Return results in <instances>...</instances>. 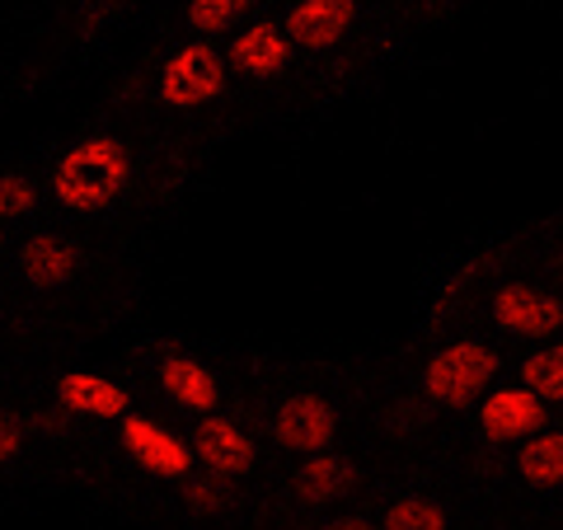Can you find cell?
Returning <instances> with one entry per match:
<instances>
[{
	"mask_svg": "<svg viewBox=\"0 0 563 530\" xmlns=\"http://www.w3.org/2000/svg\"><path fill=\"white\" fill-rule=\"evenodd\" d=\"M128 184H132V161H128V151H122V141H113V136H90V141H80V146H70L57 161V174H52L57 202L70 211L109 207Z\"/></svg>",
	"mask_w": 563,
	"mask_h": 530,
	"instance_id": "6da1fadb",
	"label": "cell"
},
{
	"mask_svg": "<svg viewBox=\"0 0 563 530\" xmlns=\"http://www.w3.org/2000/svg\"><path fill=\"white\" fill-rule=\"evenodd\" d=\"M517 474L531 488H563V432H536L517 451Z\"/></svg>",
	"mask_w": 563,
	"mask_h": 530,
	"instance_id": "9a60e30c",
	"label": "cell"
},
{
	"mask_svg": "<svg viewBox=\"0 0 563 530\" xmlns=\"http://www.w3.org/2000/svg\"><path fill=\"white\" fill-rule=\"evenodd\" d=\"M320 530H376L366 517H339V521H329V526H320Z\"/></svg>",
	"mask_w": 563,
	"mask_h": 530,
	"instance_id": "7402d4cb",
	"label": "cell"
},
{
	"mask_svg": "<svg viewBox=\"0 0 563 530\" xmlns=\"http://www.w3.org/2000/svg\"><path fill=\"white\" fill-rule=\"evenodd\" d=\"M188 507H192V511H221V488L207 484V479L188 484Z\"/></svg>",
	"mask_w": 563,
	"mask_h": 530,
	"instance_id": "ffe728a7",
	"label": "cell"
},
{
	"mask_svg": "<svg viewBox=\"0 0 563 530\" xmlns=\"http://www.w3.org/2000/svg\"><path fill=\"white\" fill-rule=\"evenodd\" d=\"M357 484V465L343 461V455H329V451H314L306 455V465L296 470V493L301 503H333Z\"/></svg>",
	"mask_w": 563,
	"mask_h": 530,
	"instance_id": "5bb4252c",
	"label": "cell"
},
{
	"mask_svg": "<svg viewBox=\"0 0 563 530\" xmlns=\"http://www.w3.org/2000/svg\"><path fill=\"white\" fill-rule=\"evenodd\" d=\"M503 371L498 352H493L488 343H451L442 347L437 357L428 362V371H422V390H428L432 404H446V409H465L470 399H479L493 376Z\"/></svg>",
	"mask_w": 563,
	"mask_h": 530,
	"instance_id": "7a4b0ae2",
	"label": "cell"
},
{
	"mask_svg": "<svg viewBox=\"0 0 563 530\" xmlns=\"http://www.w3.org/2000/svg\"><path fill=\"white\" fill-rule=\"evenodd\" d=\"M33 207H38V188L24 174H0V217H29Z\"/></svg>",
	"mask_w": 563,
	"mask_h": 530,
	"instance_id": "d6986e66",
	"label": "cell"
},
{
	"mask_svg": "<svg viewBox=\"0 0 563 530\" xmlns=\"http://www.w3.org/2000/svg\"><path fill=\"white\" fill-rule=\"evenodd\" d=\"M544 399L531 395L526 385H507V390H493L479 404V428L488 441H521L544 432Z\"/></svg>",
	"mask_w": 563,
	"mask_h": 530,
	"instance_id": "52a82bcc",
	"label": "cell"
},
{
	"mask_svg": "<svg viewBox=\"0 0 563 530\" xmlns=\"http://www.w3.org/2000/svg\"><path fill=\"white\" fill-rule=\"evenodd\" d=\"M493 320L517 339H554L563 329V300L554 291L531 287V281H507L493 291Z\"/></svg>",
	"mask_w": 563,
	"mask_h": 530,
	"instance_id": "277c9868",
	"label": "cell"
},
{
	"mask_svg": "<svg viewBox=\"0 0 563 530\" xmlns=\"http://www.w3.org/2000/svg\"><path fill=\"white\" fill-rule=\"evenodd\" d=\"M0 244H5V240H0Z\"/></svg>",
	"mask_w": 563,
	"mask_h": 530,
	"instance_id": "603a6c76",
	"label": "cell"
},
{
	"mask_svg": "<svg viewBox=\"0 0 563 530\" xmlns=\"http://www.w3.org/2000/svg\"><path fill=\"white\" fill-rule=\"evenodd\" d=\"M24 446V432H20V422H14L10 413H0V461H14Z\"/></svg>",
	"mask_w": 563,
	"mask_h": 530,
	"instance_id": "44dd1931",
	"label": "cell"
},
{
	"mask_svg": "<svg viewBox=\"0 0 563 530\" xmlns=\"http://www.w3.org/2000/svg\"><path fill=\"white\" fill-rule=\"evenodd\" d=\"M225 90V62L211 43H188L169 57L161 76V99L169 109H202Z\"/></svg>",
	"mask_w": 563,
	"mask_h": 530,
	"instance_id": "3957f363",
	"label": "cell"
},
{
	"mask_svg": "<svg viewBox=\"0 0 563 530\" xmlns=\"http://www.w3.org/2000/svg\"><path fill=\"white\" fill-rule=\"evenodd\" d=\"M231 62L244 70V76L273 80V76H282V66L291 62V38L273 24H250L231 43Z\"/></svg>",
	"mask_w": 563,
	"mask_h": 530,
	"instance_id": "7c38bea8",
	"label": "cell"
},
{
	"mask_svg": "<svg viewBox=\"0 0 563 530\" xmlns=\"http://www.w3.org/2000/svg\"><path fill=\"white\" fill-rule=\"evenodd\" d=\"M192 455H198L211 474H244L254 465V441L240 422L207 413L198 422V432H192Z\"/></svg>",
	"mask_w": 563,
	"mask_h": 530,
	"instance_id": "ba28073f",
	"label": "cell"
},
{
	"mask_svg": "<svg viewBox=\"0 0 563 530\" xmlns=\"http://www.w3.org/2000/svg\"><path fill=\"white\" fill-rule=\"evenodd\" d=\"M118 432H122V446H128L132 461L141 470L161 474V479H184V474L192 470V461H198L184 437H174L169 428H161V422L141 418L132 409L118 418Z\"/></svg>",
	"mask_w": 563,
	"mask_h": 530,
	"instance_id": "5b68a950",
	"label": "cell"
},
{
	"mask_svg": "<svg viewBox=\"0 0 563 530\" xmlns=\"http://www.w3.org/2000/svg\"><path fill=\"white\" fill-rule=\"evenodd\" d=\"M57 404L66 413L80 418H122L132 409V395L113 385L109 376H90V371H66L57 380Z\"/></svg>",
	"mask_w": 563,
	"mask_h": 530,
	"instance_id": "30bf717a",
	"label": "cell"
},
{
	"mask_svg": "<svg viewBox=\"0 0 563 530\" xmlns=\"http://www.w3.org/2000/svg\"><path fill=\"white\" fill-rule=\"evenodd\" d=\"M20 273H24L29 287L57 291V287H66V281L76 277V250H70L66 240H57V235H33L20 250Z\"/></svg>",
	"mask_w": 563,
	"mask_h": 530,
	"instance_id": "4fadbf2b",
	"label": "cell"
},
{
	"mask_svg": "<svg viewBox=\"0 0 563 530\" xmlns=\"http://www.w3.org/2000/svg\"><path fill=\"white\" fill-rule=\"evenodd\" d=\"M250 0H188V24L198 33H231Z\"/></svg>",
	"mask_w": 563,
	"mask_h": 530,
	"instance_id": "ac0fdd59",
	"label": "cell"
},
{
	"mask_svg": "<svg viewBox=\"0 0 563 530\" xmlns=\"http://www.w3.org/2000/svg\"><path fill=\"white\" fill-rule=\"evenodd\" d=\"M333 432H339V413H333L320 395H291V399H282V409L273 418V437L287 451H306V455L329 451Z\"/></svg>",
	"mask_w": 563,
	"mask_h": 530,
	"instance_id": "8992f818",
	"label": "cell"
},
{
	"mask_svg": "<svg viewBox=\"0 0 563 530\" xmlns=\"http://www.w3.org/2000/svg\"><path fill=\"white\" fill-rule=\"evenodd\" d=\"M521 385L531 395H540L544 404H559L563 399V343L531 352V357L521 362Z\"/></svg>",
	"mask_w": 563,
	"mask_h": 530,
	"instance_id": "2e32d148",
	"label": "cell"
},
{
	"mask_svg": "<svg viewBox=\"0 0 563 530\" xmlns=\"http://www.w3.org/2000/svg\"><path fill=\"white\" fill-rule=\"evenodd\" d=\"M380 530H446V511L428 498H399L390 511H385Z\"/></svg>",
	"mask_w": 563,
	"mask_h": 530,
	"instance_id": "e0dca14e",
	"label": "cell"
},
{
	"mask_svg": "<svg viewBox=\"0 0 563 530\" xmlns=\"http://www.w3.org/2000/svg\"><path fill=\"white\" fill-rule=\"evenodd\" d=\"M161 390L188 413H217V404H221L217 376H211L202 362H192V357H169L161 366Z\"/></svg>",
	"mask_w": 563,
	"mask_h": 530,
	"instance_id": "8fae6325",
	"label": "cell"
},
{
	"mask_svg": "<svg viewBox=\"0 0 563 530\" xmlns=\"http://www.w3.org/2000/svg\"><path fill=\"white\" fill-rule=\"evenodd\" d=\"M357 20V0H301L287 14V38L301 47H333Z\"/></svg>",
	"mask_w": 563,
	"mask_h": 530,
	"instance_id": "9c48e42d",
	"label": "cell"
}]
</instances>
